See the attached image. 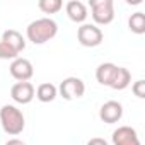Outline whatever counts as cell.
I'll list each match as a JSON object with an SVG mask.
<instances>
[{
	"label": "cell",
	"instance_id": "cell-1",
	"mask_svg": "<svg viewBox=\"0 0 145 145\" xmlns=\"http://www.w3.org/2000/svg\"><path fill=\"white\" fill-rule=\"evenodd\" d=\"M58 33V24L50 19V17H41L33 21L27 27H26V36L31 43L34 44H44L50 39H53Z\"/></svg>",
	"mask_w": 145,
	"mask_h": 145
},
{
	"label": "cell",
	"instance_id": "cell-2",
	"mask_svg": "<svg viewBox=\"0 0 145 145\" xmlns=\"http://www.w3.org/2000/svg\"><path fill=\"white\" fill-rule=\"evenodd\" d=\"M0 125H2V128L7 135L16 137L19 133H22V130L26 126V120H24L22 111L17 106L5 104L0 109Z\"/></svg>",
	"mask_w": 145,
	"mask_h": 145
},
{
	"label": "cell",
	"instance_id": "cell-3",
	"mask_svg": "<svg viewBox=\"0 0 145 145\" xmlns=\"http://www.w3.org/2000/svg\"><path fill=\"white\" fill-rule=\"evenodd\" d=\"M91 16L96 26H108L114 19V2L113 0H91Z\"/></svg>",
	"mask_w": 145,
	"mask_h": 145
},
{
	"label": "cell",
	"instance_id": "cell-4",
	"mask_svg": "<svg viewBox=\"0 0 145 145\" xmlns=\"http://www.w3.org/2000/svg\"><path fill=\"white\" fill-rule=\"evenodd\" d=\"M56 89H58V94L65 101H74V99H80L84 96L86 84L79 77H67V79H63L60 82V86Z\"/></svg>",
	"mask_w": 145,
	"mask_h": 145
},
{
	"label": "cell",
	"instance_id": "cell-5",
	"mask_svg": "<svg viewBox=\"0 0 145 145\" xmlns=\"http://www.w3.org/2000/svg\"><path fill=\"white\" fill-rule=\"evenodd\" d=\"M77 39L86 48H96V46H99L103 43L104 34H103L101 27H97L96 24H86L84 22L77 29Z\"/></svg>",
	"mask_w": 145,
	"mask_h": 145
},
{
	"label": "cell",
	"instance_id": "cell-6",
	"mask_svg": "<svg viewBox=\"0 0 145 145\" xmlns=\"http://www.w3.org/2000/svg\"><path fill=\"white\" fill-rule=\"evenodd\" d=\"M10 75L17 80V82H29L31 77L34 75V67L27 58L17 56L16 60H12L10 63Z\"/></svg>",
	"mask_w": 145,
	"mask_h": 145
},
{
	"label": "cell",
	"instance_id": "cell-7",
	"mask_svg": "<svg viewBox=\"0 0 145 145\" xmlns=\"http://www.w3.org/2000/svg\"><path fill=\"white\" fill-rule=\"evenodd\" d=\"M113 145H142L138 133L131 126H118L113 131Z\"/></svg>",
	"mask_w": 145,
	"mask_h": 145
},
{
	"label": "cell",
	"instance_id": "cell-8",
	"mask_svg": "<svg viewBox=\"0 0 145 145\" xmlns=\"http://www.w3.org/2000/svg\"><path fill=\"white\" fill-rule=\"evenodd\" d=\"M34 86L31 82H17L10 87V97L17 104H29L34 99Z\"/></svg>",
	"mask_w": 145,
	"mask_h": 145
},
{
	"label": "cell",
	"instance_id": "cell-9",
	"mask_svg": "<svg viewBox=\"0 0 145 145\" xmlns=\"http://www.w3.org/2000/svg\"><path fill=\"white\" fill-rule=\"evenodd\" d=\"M99 118H101V121H104L108 125L118 123L123 118V106H121V103H118V101H106L101 106V109H99Z\"/></svg>",
	"mask_w": 145,
	"mask_h": 145
},
{
	"label": "cell",
	"instance_id": "cell-10",
	"mask_svg": "<svg viewBox=\"0 0 145 145\" xmlns=\"http://www.w3.org/2000/svg\"><path fill=\"white\" fill-rule=\"evenodd\" d=\"M65 12L68 16L70 21H74L77 24H84V21L87 19V5L80 0H70L65 5Z\"/></svg>",
	"mask_w": 145,
	"mask_h": 145
},
{
	"label": "cell",
	"instance_id": "cell-11",
	"mask_svg": "<svg viewBox=\"0 0 145 145\" xmlns=\"http://www.w3.org/2000/svg\"><path fill=\"white\" fill-rule=\"evenodd\" d=\"M116 72H118V65L111 63V61H106V63H101L96 70V79L101 86H108L111 87L114 77H116Z\"/></svg>",
	"mask_w": 145,
	"mask_h": 145
},
{
	"label": "cell",
	"instance_id": "cell-12",
	"mask_svg": "<svg viewBox=\"0 0 145 145\" xmlns=\"http://www.w3.org/2000/svg\"><path fill=\"white\" fill-rule=\"evenodd\" d=\"M0 41H4L9 48H12L17 55L21 53V51H24V48H26V39L22 38V34L19 33V31H16V29H9V31H5L4 34H2V39Z\"/></svg>",
	"mask_w": 145,
	"mask_h": 145
},
{
	"label": "cell",
	"instance_id": "cell-13",
	"mask_svg": "<svg viewBox=\"0 0 145 145\" xmlns=\"http://www.w3.org/2000/svg\"><path fill=\"white\" fill-rule=\"evenodd\" d=\"M56 96H58V89L51 82L39 84L34 92V97H38V101H41V103H51V101H55Z\"/></svg>",
	"mask_w": 145,
	"mask_h": 145
},
{
	"label": "cell",
	"instance_id": "cell-14",
	"mask_svg": "<svg viewBox=\"0 0 145 145\" xmlns=\"http://www.w3.org/2000/svg\"><path fill=\"white\" fill-rule=\"evenodd\" d=\"M131 82V74H130V70L125 68V67H118V72H116V77L111 84V89L114 91H123L130 86Z\"/></svg>",
	"mask_w": 145,
	"mask_h": 145
},
{
	"label": "cell",
	"instance_id": "cell-15",
	"mask_svg": "<svg viewBox=\"0 0 145 145\" xmlns=\"http://www.w3.org/2000/svg\"><path fill=\"white\" fill-rule=\"evenodd\" d=\"M128 27L135 34H143L145 33V14L143 12H133L128 19Z\"/></svg>",
	"mask_w": 145,
	"mask_h": 145
},
{
	"label": "cell",
	"instance_id": "cell-16",
	"mask_svg": "<svg viewBox=\"0 0 145 145\" xmlns=\"http://www.w3.org/2000/svg\"><path fill=\"white\" fill-rule=\"evenodd\" d=\"M38 7H39L41 12H44V14H56V12L61 10L63 2H61V0H39V2H38Z\"/></svg>",
	"mask_w": 145,
	"mask_h": 145
},
{
	"label": "cell",
	"instance_id": "cell-17",
	"mask_svg": "<svg viewBox=\"0 0 145 145\" xmlns=\"http://www.w3.org/2000/svg\"><path fill=\"white\" fill-rule=\"evenodd\" d=\"M19 55L12 50V48H9L4 41H0V60H16Z\"/></svg>",
	"mask_w": 145,
	"mask_h": 145
},
{
	"label": "cell",
	"instance_id": "cell-18",
	"mask_svg": "<svg viewBox=\"0 0 145 145\" xmlns=\"http://www.w3.org/2000/svg\"><path fill=\"white\" fill-rule=\"evenodd\" d=\"M131 91H133V94H135L138 99H145V80H143V79H140V80L133 82Z\"/></svg>",
	"mask_w": 145,
	"mask_h": 145
},
{
	"label": "cell",
	"instance_id": "cell-19",
	"mask_svg": "<svg viewBox=\"0 0 145 145\" xmlns=\"http://www.w3.org/2000/svg\"><path fill=\"white\" fill-rule=\"evenodd\" d=\"M87 145H109V143L104 138H101V137H94V138H91L87 142Z\"/></svg>",
	"mask_w": 145,
	"mask_h": 145
},
{
	"label": "cell",
	"instance_id": "cell-20",
	"mask_svg": "<svg viewBox=\"0 0 145 145\" xmlns=\"http://www.w3.org/2000/svg\"><path fill=\"white\" fill-rule=\"evenodd\" d=\"M5 145H26V143H24L22 140H19V138H10Z\"/></svg>",
	"mask_w": 145,
	"mask_h": 145
}]
</instances>
